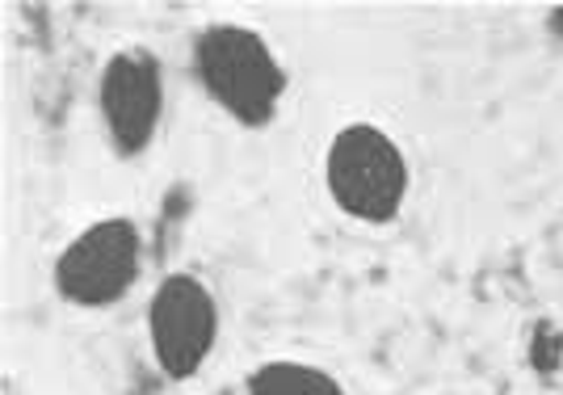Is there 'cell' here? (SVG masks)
<instances>
[{"label": "cell", "mask_w": 563, "mask_h": 395, "mask_svg": "<svg viewBox=\"0 0 563 395\" xmlns=\"http://www.w3.org/2000/svg\"><path fill=\"white\" fill-rule=\"evenodd\" d=\"M189 64L214 110L232 118L240 131H269L278 122L290 72L261 30L244 22H207L194 34Z\"/></svg>", "instance_id": "cell-1"}, {"label": "cell", "mask_w": 563, "mask_h": 395, "mask_svg": "<svg viewBox=\"0 0 563 395\" xmlns=\"http://www.w3.org/2000/svg\"><path fill=\"white\" fill-rule=\"evenodd\" d=\"M324 194L353 223L387 228L412 194L408 152L378 122H345L324 147Z\"/></svg>", "instance_id": "cell-2"}, {"label": "cell", "mask_w": 563, "mask_h": 395, "mask_svg": "<svg viewBox=\"0 0 563 395\" xmlns=\"http://www.w3.org/2000/svg\"><path fill=\"white\" fill-rule=\"evenodd\" d=\"M143 253V232L131 215H101L59 249L51 286L76 311H110L135 290Z\"/></svg>", "instance_id": "cell-3"}, {"label": "cell", "mask_w": 563, "mask_h": 395, "mask_svg": "<svg viewBox=\"0 0 563 395\" xmlns=\"http://www.w3.org/2000/svg\"><path fill=\"white\" fill-rule=\"evenodd\" d=\"M143 325H147V349H152L156 371L168 383H189L207 371V362L219 349L223 307L207 278L189 270H173L156 282Z\"/></svg>", "instance_id": "cell-4"}, {"label": "cell", "mask_w": 563, "mask_h": 395, "mask_svg": "<svg viewBox=\"0 0 563 395\" xmlns=\"http://www.w3.org/2000/svg\"><path fill=\"white\" fill-rule=\"evenodd\" d=\"M97 127L118 161H143L165 122V68L147 47H118L97 72Z\"/></svg>", "instance_id": "cell-5"}, {"label": "cell", "mask_w": 563, "mask_h": 395, "mask_svg": "<svg viewBox=\"0 0 563 395\" xmlns=\"http://www.w3.org/2000/svg\"><path fill=\"white\" fill-rule=\"evenodd\" d=\"M244 395H350V387L332 371L303 358H269L249 371Z\"/></svg>", "instance_id": "cell-6"}]
</instances>
